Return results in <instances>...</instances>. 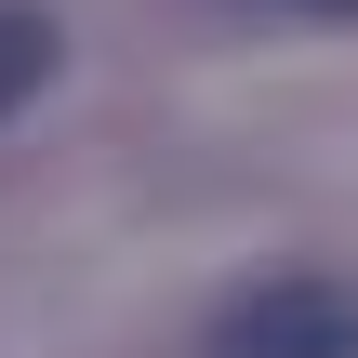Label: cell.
Returning <instances> with one entry per match:
<instances>
[{
	"instance_id": "cell-1",
	"label": "cell",
	"mask_w": 358,
	"mask_h": 358,
	"mask_svg": "<svg viewBox=\"0 0 358 358\" xmlns=\"http://www.w3.org/2000/svg\"><path fill=\"white\" fill-rule=\"evenodd\" d=\"M213 358H358V292L345 279H252L213 306Z\"/></svg>"
},
{
	"instance_id": "cell-2",
	"label": "cell",
	"mask_w": 358,
	"mask_h": 358,
	"mask_svg": "<svg viewBox=\"0 0 358 358\" xmlns=\"http://www.w3.org/2000/svg\"><path fill=\"white\" fill-rule=\"evenodd\" d=\"M66 66V27L40 13V0H0V120L13 106H40V80Z\"/></svg>"
},
{
	"instance_id": "cell-3",
	"label": "cell",
	"mask_w": 358,
	"mask_h": 358,
	"mask_svg": "<svg viewBox=\"0 0 358 358\" xmlns=\"http://www.w3.org/2000/svg\"><path fill=\"white\" fill-rule=\"evenodd\" d=\"M279 13H332V27H358V0H279Z\"/></svg>"
}]
</instances>
